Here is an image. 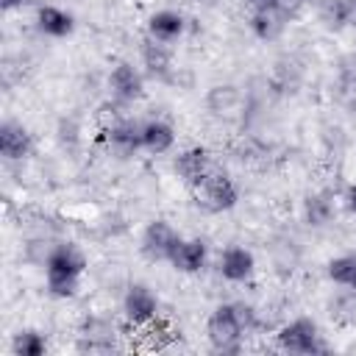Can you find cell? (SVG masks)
I'll return each mask as SVG.
<instances>
[{
    "mask_svg": "<svg viewBox=\"0 0 356 356\" xmlns=\"http://www.w3.org/2000/svg\"><path fill=\"white\" fill-rule=\"evenodd\" d=\"M256 325V312L236 300V303H222L211 312L209 323H206V334L209 342L214 345V350H239V339Z\"/></svg>",
    "mask_w": 356,
    "mask_h": 356,
    "instance_id": "1",
    "label": "cell"
},
{
    "mask_svg": "<svg viewBox=\"0 0 356 356\" xmlns=\"http://www.w3.org/2000/svg\"><path fill=\"white\" fill-rule=\"evenodd\" d=\"M86 270V256L64 242L50 248L44 259V278H47V292L53 298H75L81 289V273Z\"/></svg>",
    "mask_w": 356,
    "mask_h": 356,
    "instance_id": "2",
    "label": "cell"
},
{
    "mask_svg": "<svg viewBox=\"0 0 356 356\" xmlns=\"http://www.w3.org/2000/svg\"><path fill=\"white\" fill-rule=\"evenodd\" d=\"M195 197H197V206H203L206 211H228L236 206L239 200V192H236V184L231 181L228 172H217L211 170L197 186H195Z\"/></svg>",
    "mask_w": 356,
    "mask_h": 356,
    "instance_id": "3",
    "label": "cell"
},
{
    "mask_svg": "<svg viewBox=\"0 0 356 356\" xmlns=\"http://www.w3.org/2000/svg\"><path fill=\"white\" fill-rule=\"evenodd\" d=\"M178 242H181V234L167 220H153L142 234V253L150 261H170Z\"/></svg>",
    "mask_w": 356,
    "mask_h": 356,
    "instance_id": "4",
    "label": "cell"
},
{
    "mask_svg": "<svg viewBox=\"0 0 356 356\" xmlns=\"http://www.w3.org/2000/svg\"><path fill=\"white\" fill-rule=\"evenodd\" d=\"M278 345H281L284 350H289V353H314V350H323L317 325H314V320H309V317H298V320L281 325V331H278Z\"/></svg>",
    "mask_w": 356,
    "mask_h": 356,
    "instance_id": "5",
    "label": "cell"
},
{
    "mask_svg": "<svg viewBox=\"0 0 356 356\" xmlns=\"http://www.w3.org/2000/svg\"><path fill=\"white\" fill-rule=\"evenodd\" d=\"M122 312L134 325H150L159 314V298L145 284H131L122 298Z\"/></svg>",
    "mask_w": 356,
    "mask_h": 356,
    "instance_id": "6",
    "label": "cell"
},
{
    "mask_svg": "<svg viewBox=\"0 0 356 356\" xmlns=\"http://www.w3.org/2000/svg\"><path fill=\"white\" fill-rule=\"evenodd\" d=\"M175 175L186 184V186H197L209 172H211V156L206 147H186L184 153H178L175 159Z\"/></svg>",
    "mask_w": 356,
    "mask_h": 356,
    "instance_id": "7",
    "label": "cell"
},
{
    "mask_svg": "<svg viewBox=\"0 0 356 356\" xmlns=\"http://www.w3.org/2000/svg\"><path fill=\"white\" fill-rule=\"evenodd\" d=\"M142 86H145L142 83V72L134 64L120 61V64L111 67V72H108V89H111V95L117 100L131 103V100L142 97Z\"/></svg>",
    "mask_w": 356,
    "mask_h": 356,
    "instance_id": "8",
    "label": "cell"
},
{
    "mask_svg": "<svg viewBox=\"0 0 356 356\" xmlns=\"http://www.w3.org/2000/svg\"><path fill=\"white\" fill-rule=\"evenodd\" d=\"M217 270H220V275H222L225 281L239 284V281H248V278L253 275V270H256V259H253V253H250L248 248L231 245V248H225V250L220 253Z\"/></svg>",
    "mask_w": 356,
    "mask_h": 356,
    "instance_id": "9",
    "label": "cell"
},
{
    "mask_svg": "<svg viewBox=\"0 0 356 356\" xmlns=\"http://www.w3.org/2000/svg\"><path fill=\"white\" fill-rule=\"evenodd\" d=\"M31 147H33V139H31L25 125L11 122V120H6L0 125V153L8 161H22L31 153Z\"/></svg>",
    "mask_w": 356,
    "mask_h": 356,
    "instance_id": "10",
    "label": "cell"
},
{
    "mask_svg": "<svg viewBox=\"0 0 356 356\" xmlns=\"http://www.w3.org/2000/svg\"><path fill=\"white\" fill-rule=\"evenodd\" d=\"M206 253L209 250H206V242L203 239H184L181 236V242L175 245V250L170 256V264H172V270L192 275V273H200L203 270Z\"/></svg>",
    "mask_w": 356,
    "mask_h": 356,
    "instance_id": "11",
    "label": "cell"
},
{
    "mask_svg": "<svg viewBox=\"0 0 356 356\" xmlns=\"http://www.w3.org/2000/svg\"><path fill=\"white\" fill-rule=\"evenodd\" d=\"M36 28H39L44 36L61 39V36H70V33H72L75 19H72V14H67V11L58 8V6H42V8L36 11Z\"/></svg>",
    "mask_w": 356,
    "mask_h": 356,
    "instance_id": "12",
    "label": "cell"
},
{
    "mask_svg": "<svg viewBox=\"0 0 356 356\" xmlns=\"http://www.w3.org/2000/svg\"><path fill=\"white\" fill-rule=\"evenodd\" d=\"M142 61H145V70L153 78H167L170 70H172V53H170L167 42H159L153 36H147L142 42Z\"/></svg>",
    "mask_w": 356,
    "mask_h": 356,
    "instance_id": "13",
    "label": "cell"
},
{
    "mask_svg": "<svg viewBox=\"0 0 356 356\" xmlns=\"http://www.w3.org/2000/svg\"><path fill=\"white\" fill-rule=\"evenodd\" d=\"M106 134H108L111 147L120 150L122 156H134V153L142 147V125L134 122V120H120V122H114Z\"/></svg>",
    "mask_w": 356,
    "mask_h": 356,
    "instance_id": "14",
    "label": "cell"
},
{
    "mask_svg": "<svg viewBox=\"0 0 356 356\" xmlns=\"http://www.w3.org/2000/svg\"><path fill=\"white\" fill-rule=\"evenodd\" d=\"M181 33H184V17L178 11L164 8V11L150 14V19H147V36H153L159 42H175Z\"/></svg>",
    "mask_w": 356,
    "mask_h": 356,
    "instance_id": "15",
    "label": "cell"
},
{
    "mask_svg": "<svg viewBox=\"0 0 356 356\" xmlns=\"http://www.w3.org/2000/svg\"><path fill=\"white\" fill-rule=\"evenodd\" d=\"M172 145H175V131H172L170 122H164V120H150V122L142 125V147H145V150H150V153L159 156V153L172 150Z\"/></svg>",
    "mask_w": 356,
    "mask_h": 356,
    "instance_id": "16",
    "label": "cell"
},
{
    "mask_svg": "<svg viewBox=\"0 0 356 356\" xmlns=\"http://www.w3.org/2000/svg\"><path fill=\"white\" fill-rule=\"evenodd\" d=\"M284 25H286V19L278 11H253L250 14V31L259 39H275L284 31Z\"/></svg>",
    "mask_w": 356,
    "mask_h": 356,
    "instance_id": "17",
    "label": "cell"
},
{
    "mask_svg": "<svg viewBox=\"0 0 356 356\" xmlns=\"http://www.w3.org/2000/svg\"><path fill=\"white\" fill-rule=\"evenodd\" d=\"M11 350H14V356H44L47 342H44V337L39 331H31L28 328V331H19L14 337Z\"/></svg>",
    "mask_w": 356,
    "mask_h": 356,
    "instance_id": "18",
    "label": "cell"
},
{
    "mask_svg": "<svg viewBox=\"0 0 356 356\" xmlns=\"http://www.w3.org/2000/svg\"><path fill=\"white\" fill-rule=\"evenodd\" d=\"M303 214H306L309 225H325L334 214V206H331L328 195H309L306 206H303Z\"/></svg>",
    "mask_w": 356,
    "mask_h": 356,
    "instance_id": "19",
    "label": "cell"
},
{
    "mask_svg": "<svg viewBox=\"0 0 356 356\" xmlns=\"http://www.w3.org/2000/svg\"><path fill=\"white\" fill-rule=\"evenodd\" d=\"M328 278L334 284H342V286H353L356 284V256H337L328 261Z\"/></svg>",
    "mask_w": 356,
    "mask_h": 356,
    "instance_id": "20",
    "label": "cell"
},
{
    "mask_svg": "<svg viewBox=\"0 0 356 356\" xmlns=\"http://www.w3.org/2000/svg\"><path fill=\"white\" fill-rule=\"evenodd\" d=\"M306 3H309V0H275V11H278L284 19H292V17H298V14L306 8Z\"/></svg>",
    "mask_w": 356,
    "mask_h": 356,
    "instance_id": "21",
    "label": "cell"
},
{
    "mask_svg": "<svg viewBox=\"0 0 356 356\" xmlns=\"http://www.w3.org/2000/svg\"><path fill=\"white\" fill-rule=\"evenodd\" d=\"M342 6V28H356V0H339Z\"/></svg>",
    "mask_w": 356,
    "mask_h": 356,
    "instance_id": "22",
    "label": "cell"
},
{
    "mask_svg": "<svg viewBox=\"0 0 356 356\" xmlns=\"http://www.w3.org/2000/svg\"><path fill=\"white\" fill-rule=\"evenodd\" d=\"M345 200H348V209L356 214V184H353V186H348V195H345Z\"/></svg>",
    "mask_w": 356,
    "mask_h": 356,
    "instance_id": "23",
    "label": "cell"
},
{
    "mask_svg": "<svg viewBox=\"0 0 356 356\" xmlns=\"http://www.w3.org/2000/svg\"><path fill=\"white\" fill-rule=\"evenodd\" d=\"M0 6H3L6 11H11V8H17V6H22V0H0Z\"/></svg>",
    "mask_w": 356,
    "mask_h": 356,
    "instance_id": "24",
    "label": "cell"
},
{
    "mask_svg": "<svg viewBox=\"0 0 356 356\" xmlns=\"http://www.w3.org/2000/svg\"><path fill=\"white\" fill-rule=\"evenodd\" d=\"M353 292H356V284H353Z\"/></svg>",
    "mask_w": 356,
    "mask_h": 356,
    "instance_id": "25",
    "label": "cell"
}]
</instances>
